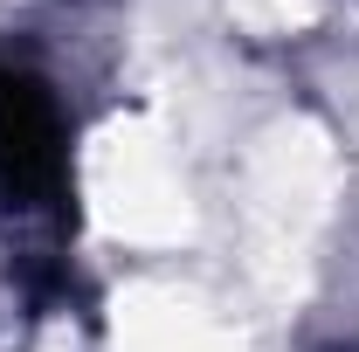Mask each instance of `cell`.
I'll return each instance as SVG.
<instances>
[{
	"mask_svg": "<svg viewBox=\"0 0 359 352\" xmlns=\"http://www.w3.org/2000/svg\"><path fill=\"white\" fill-rule=\"evenodd\" d=\"M0 187L14 194V208H48L62 187L55 111L28 76H7V69H0Z\"/></svg>",
	"mask_w": 359,
	"mask_h": 352,
	"instance_id": "6da1fadb",
	"label": "cell"
}]
</instances>
